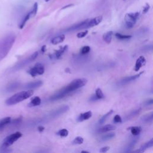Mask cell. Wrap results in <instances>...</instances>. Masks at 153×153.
<instances>
[{
	"label": "cell",
	"mask_w": 153,
	"mask_h": 153,
	"mask_svg": "<svg viewBox=\"0 0 153 153\" xmlns=\"http://www.w3.org/2000/svg\"><path fill=\"white\" fill-rule=\"evenodd\" d=\"M95 95L96 96V97L98 98V99H101L104 98V94L102 91V90L99 88H98L96 90Z\"/></svg>",
	"instance_id": "cell-32"
},
{
	"label": "cell",
	"mask_w": 153,
	"mask_h": 153,
	"mask_svg": "<svg viewBox=\"0 0 153 153\" xmlns=\"http://www.w3.org/2000/svg\"><path fill=\"white\" fill-rule=\"evenodd\" d=\"M152 113L145 114L141 118L142 121L145 123H151L152 121Z\"/></svg>",
	"instance_id": "cell-25"
},
{
	"label": "cell",
	"mask_w": 153,
	"mask_h": 153,
	"mask_svg": "<svg viewBox=\"0 0 153 153\" xmlns=\"http://www.w3.org/2000/svg\"><path fill=\"white\" fill-rule=\"evenodd\" d=\"M115 136V133H109L106 135H103L102 136H101L100 138V141H106L109 140H111L112 138H113Z\"/></svg>",
	"instance_id": "cell-26"
},
{
	"label": "cell",
	"mask_w": 153,
	"mask_h": 153,
	"mask_svg": "<svg viewBox=\"0 0 153 153\" xmlns=\"http://www.w3.org/2000/svg\"><path fill=\"white\" fill-rule=\"evenodd\" d=\"M109 150H110V147H105L100 148L99 151L100 152H107Z\"/></svg>",
	"instance_id": "cell-38"
},
{
	"label": "cell",
	"mask_w": 153,
	"mask_h": 153,
	"mask_svg": "<svg viewBox=\"0 0 153 153\" xmlns=\"http://www.w3.org/2000/svg\"><path fill=\"white\" fill-rule=\"evenodd\" d=\"M68 134H69L68 130L66 129H61L57 132V135L61 137H67L68 135Z\"/></svg>",
	"instance_id": "cell-30"
},
{
	"label": "cell",
	"mask_w": 153,
	"mask_h": 153,
	"mask_svg": "<svg viewBox=\"0 0 153 153\" xmlns=\"http://www.w3.org/2000/svg\"><path fill=\"white\" fill-rule=\"evenodd\" d=\"M131 133L133 136H137L139 135L141 132L142 129L140 126H133L130 128Z\"/></svg>",
	"instance_id": "cell-24"
},
{
	"label": "cell",
	"mask_w": 153,
	"mask_h": 153,
	"mask_svg": "<svg viewBox=\"0 0 153 153\" xmlns=\"http://www.w3.org/2000/svg\"><path fill=\"white\" fill-rule=\"evenodd\" d=\"M50 1V0H45V1L46 2H48V1Z\"/></svg>",
	"instance_id": "cell-45"
},
{
	"label": "cell",
	"mask_w": 153,
	"mask_h": 153,
	"mask_svg": "<svg viewBox=\"0 0 153 153\" xmlns=\"http://www.w3.org/2000/svg\"><path fill=\"white\" fill-rule=\"evenodd\" d=\"M87 22H88V20H86L78 24L74 25L73 26L68 28L67 30V31H72L77 30H80V29H82V28H86V26Z\"/></svg>",
	"instance_id": "cell-14"
},
{
	"label": "cell",
	"mask_w": 153,
	"mask_h": 153,
	"mask_svg": "<svg viewBox=\"0 0 153 153\" xmlns=\"http://www.w3.org/2000/svg\"><path fill=\"white\" fill-rule=\"evenodd\" d=\"M45 68L43 65L40 63H37L35 66L28 71V73L30 74L32 77H34L37 75H42L44 73Z\"/></svg>",
	"instance_id": "cell-7"
},
{
	"label": "cell",
	"mask_w": 153,
	"mask_h": 153,
	"mask_svg": "<svg viewBox=\"0 0 153 153\" xmlns=\"http://www.w3.org/2000/svg\"><path fill=\"white\" fill-rule=\"evenodd\" d=\"M86 83L87 80L85 78L75 79L71 82L68 85L63 87L62 89L55 93L53 95L50 97V99L52 101H55L62 99L71 94L72 92H75L83 87Z\"/></svg>",
	"instance_id": "cell-1"
},
{
	"label": "cell",
	"mask_w": 153,
	"mask_h": 153,
	"mask_svg": "<svg viewBox=\"0 0 153 153\" xmlns=\"http://www.w3.org/2000/svg\"><path fill=\"white\" fill-rule=\"evenodd\" d=\"M141 111V109L139 108V109H136V110L131 111L130 113H129L127 115L125 116V117L124 118V120H125V121H128V120H131L139 114Z\"/></svg>",
	"instance_id": "cell-13"
},
{
	"label": "cell",
	"mask_w": 153,
	"mask_h": 153,
	"mask_svg": "<svg viewBox=\"0 0 153 153\" xmlns=\"http://www.w3.org/2000/svg\"><path fill=\"white\" fill-rule=\"evenodd\" d=\"M34 91L32 90H29L28 91H23L18 93L14 94V95L7 99L5 104L7 105H13L17 104L20 102L23 101L33 95Z\"/></svg>",
	"instance_id": "cell-3"
},
{
	"label": "cell",
	"mask_w": 153,
	"mask_h": 153,
	"mask_svg": "<svg viewBox=\"0 0 153 153\" xmlns=\"http://www.w3.org/2000/svg\"><path fill=\"white\" fill-rule=\"evenodd\" d=\"M69 106L68 105H64L63 106H61L60 108H59L57 110L52 111L51 113L49 115H48V117L50 118V119H53L55 117H57L61 115V114H64L65 113H66L67 111H68L69 110Z\"/></svg>",
	"instance_id": "cell-8"
},
{
	"label": "cell",
	"mask_w": 153,
	"mask_h": 153,
	"mask_svg": "<svg viewBox=\"0 0 153 153\" xmlns=\"http://www.w3.org/2000/svg\"><path fill=\"white\" fill-rule=\"evenodd\" d=\"M98 100V98L96 97V96L95 95V94H94V95H92L90 98V100L91 101H95V100Z\"/></svg>",
	"instance_id": "cell-40"
},
{
	"label": "cell",
	"mask_w": 153,
	"mask_h": 153,
	"mask_svg": "<svg viewBox=\"0 0 153 153\" xmlns=\"http://www.w3.org/2000/svg\"><path fill=\"white\" fill-rule=\"evenodd\" d=\"M84 142V139L82 137H80V136H78V137H76L75 139L74 140L73 142H72V143H73L74 144H78V145H80V144H82Z\"/></svg>",
	"instance_id": "cell-33"
},
{
	"label": "cell",
	"mask_w": 153,
	"mask_h": 153,
	"mask_svg": "<svg viewBox=\"0 0 153 153\" xmlns=\"http://www.w3.org/2000/svg\"><path fill=\"white\" fill-rule=\"evenodd\" d=\"M92 115V113L90 111L86 112L84 113L80 114L77 119V121L78 122H82L84 120H87L89 119Z\"/></svg>",
	"instance_id": "cell-15"
},
{
	"label": "cell",
	"mask_w": 153,
	"mask_h": 153,
	"mask_svg": "<svg viewBox=\"0 0 153 153\" xmlns=\"http://www.w3.org/2000/svg\"><path fill=\"white\" fill-rule=\"evenodd\" d=\"M31 18V14H30V13H28V14H26V15L25 16V17L24 18V20H22V23L20 24V26H19L20 29H22V28L25 26L26 23L27 22V21H28L29 19H30Z\"/></svg>",
	"instance_id": "cell-29"
},
{
	"label": "cell",
	"mask_w": 153,
	"mask_h": 153,
	"mask_svg": "<svg viewBox=\"0 0 153 153\" xmlns=\"http://www.w3.org/2000/svg\"><path fill=\"white\" fill-rule=\"evenodd\" d=\"M113 31H109L103 35V40L104 41H105L106 43L110 44L112 40V37H113Z\"/></svg>",
	"instance_id": "cell-23"
},
{
	"label": "cell",
	"mask_w": 153,
	"mask_h": 153,
	"mask_svg": "<svg viewBox=\"0 0 153 153\" xmlns=\"http://www.w3.org/2000/svg\"><path fill=\"white\" fill-rule=\"evenodd\" d=\"M73 5H74V4H69V5H67V6H65V7H63L62 9H63H63H67V8H68V7H72V6H73Z\"/></svg>",
	"instance_id": "cell-43"
},
{
	"label": "cell",
	"mask_w": 153,
	"mask_h": 153,
	"mask_svg": "<svg viewBox=\"0 0 153 153\" xmlns=\"http://www.w3.org/2000/svg\"><path fill=\"white\" fill-rule=\"evenodd\" d=\"M153 146V139H151L148 142H146L145 144H143L140 150H138L137 151H135V152H143L145 150L148 148H150Z\"/></svg>",
	"instance_id": "cell-16"
},
{
	"label": "cell",
	"mask_w": 153,
	"mask_h": 153,
	"mask_svg": "<svg viewBox=\"0 0 153 153\" xmlns=\"http://www.w3.org/2000/svg\"><path fill=\"white\" fill-rule=\"evenodd\" d=\"M68 46L65 45L63 47H61L59 50H56L55 52L53 55H52V57L55 58V59H60V58L62 57V56L63 55V53L66 52L67 50L68 49Z\"/></svg>",
	"instance_id": "cell-11"
},
{
	"label": "cell",
	"mask_w": 153,
	"mask_h": 153,
	"mask_svg": "<svg viewBox=\"0 0 153 153\" xmlns=\"http://www.w3.org/2000/svg\"><path fill=\"white\" fill-rule=\"evenodd\" d=\"M115 128H116V127L115 126H114V125H105V126H104L103 127H102L101 128H100L99 129V133L108 132H110V131L115 130Z\"/></svg>",
	"instance_id": "cell-19"
},
{
	"label": "cell",
	"mask_w": 153,
	"mask_h": 153,
	"mask_svg": "<svg viewBox=\"0 0 153 153\" xmlns=\"http://www.w3.org/2000/svg\"><path fill=\"white\" fill-rule=\"evenodd\" d=\"M114 121L115 123H121L122 122V119L119 115H116L114 117Z\"/></svg>",
	"instance_id": "cell-36"
},
{
	"label": "cell",
	"mask_w": 153,
	"mask_h": 153,
	"mask_svg": "<svg viewBox=\"0 0 153 153\" xmlns=\"http://www.w3.org/2000/svg\"><path fill=\"white\" fill-rule=\"evenodd\" d=\"M150 4H148V3H147L146 4H145V5L144 7V9H143V11H142V13H147L148 10H150Z\"/></svg>",
	"instance_id": "cell-37"
},
{
	"label": "cell",
	"mask_w": 153,
	"mask_h": 153,
	"mask_svg": "<svg viewBox=\"0 0 153 153\" xmlns=\"http://www.w3.org/2000/svg\"><path fill=\"white\" fill-rule=\"evenodd\" d=\"M152 99H149L148 100L146 101V102H145V104H146V105H152Z\"/></svg>",
	"instance_id": "cell-39"
},
{
	"label": "cell",
	"mask_w": 153,
	"mask_h": 153,
	"mask_svg": "<svg viewBox=\"0 0 153 153\" xmlns=\"http://www.w3.org/2000/svg\"><path fill=\"white\" fill-rule=\"evenodd\" d=\"M139 16H140L139 12L130 13L126 14L125 18V20L127 27L129 28H133L135 25L136 20L138 17H139Z\"/></svg>",
	"instance_id": "cell-5"
},
{
	"label": "cell",
	"mask_w": 153,
	"mask_h": 153,
	"mask_svg": "<svg viewBox=\"0 0 153 153\" xmlns=\"http://www.w3.org/2000/svg\"><path fill=\"white\" fill-rule=\"evenodd\" d=\"M38 130L39 132H43L44 130V127H43L42 126H40L38 127Z\"/></svg>",
	"instance_id": "cell-41"
},
{
	"label": "cell",
	"mask_w": 153,
	"mask_h": 153,
	"mask_svg": "<svg viewBox=\"0 0 153 153\" xmlns=\"http://www.w3.org/2000/svg\"><path fill=\"white\" fill-rule=\"evenodd\" d=\"M41 99L38 96H35L32 98L30 102V103L28 104V106L33 107V106H37L41 104Z\"/></svg>",
	"instance_id": "cell-20"
},
{
	"label": "cell",
	"mask_w": 153,
	"mask_h": 153,
	"mask_svg": "<svg viewBox=\"0 0 153 153\" xmlns=\"http://www.w3.org/2000/svg\"><path fill=\"white\" fill-rule=\"evenodd\" d=\"M103 18L102 16H99L98 17L94 18L91 20H88V22H87V23L86 24V28H92L93 26H97L98 25H99L102 21Z\"/></svg>",
	"instance_id": "cell-9"
},
{
	"label": "cell",
	"mask_w": 153,
	"mask_h": 153,
	"mask_svg": "<svg viewBox=\"0 0 153 153\" xmlns=\"http://www.w3.org/2000/svg\"><path fill=\"white\" fill-rule=\"evenodd\" d=\"M115 37L119 40H127L130 38H132V36L129 35H123L120 33H116L115 34Z\"/></svg>",
	"instance_id": "cell-28"
},
{
	"label": "cell",
	"mask_w": 153,
	"mask_h": 153,
	"mask_svg": "<svg viewBox=\"0 0 153 153\" xmlns=\"http://www.w3.org/2000/svg\"><path fill=\"white\" fill-rule=\"evenodd\" d=\"M90 51V47L89 46H84L81 49L80 52L82 55H86Z\"/></svg>",
	"instance_id": "cell-34"
},
{
	"label": "cell",
	"mask_w": 153,
	"mask_h": 153,
	"mask_svg": "<svg viewBox=\"0 0 153 153\" xmlns=\"http://www.w3.org/2000/svg\"><path fill=\"white\" fill-rule=\"evenodd\" d=\"M82 152H89L88 151H82Z\"/></svg>",
	"instance_id": "cell-44"
},
{
	"label": "cell",
	"mask_w": 153,
	"mask_h": 153,
	"mask_svg": "<svg viewBox=\"0 0 153 153\" xmlns=\"http://www.w3.org/2000/svg\"><path fill=\"white\" fill-rule=\"evenodd\" d=\"M42 84V82L41 81H36L34 82H31L26 84L25 86V88L26 89H35L38 88Z\"/></svg>",
	"instance_id": "cell-18"
},
{
	"label": "cell",
	"mask_w": 153,
	"mask_h": 153,
	"mask_svg": "<svg viewBox=\"0 0 153 153\" xmlns=\"http://www.w3.org/2000/svg\"><path fill=\"white\" fill-rule=\"evenodd\" d=\"M46 45H44L43 46H42L41 47V52L42 53H44L46 51Z\"/></svg>",
	"instance_id": "cell-42"
},
{
	"label": "cell",
	"mask_w": 153,
	"mask_h": 153,
	"mask_svg": "<svg viewBox=\"0 0 153 153\" xmlns=\"http://www.w3.org/2000/svg\"><path fill=\"white\" fill-rule=\"evenodd\" d=\"M38 55V52H35V53H34L31 56L28 57V58H26V59H25V60L22 61L20 62L19 63H18V64H16V66H14V68H13V70L14 71H18L21 68H22L26 66V65L29 64L30 63H31V62L34 61L36 58L37 57Z\"/></svg>",
	"instance_id": "cell-6"
},
{
	"label": "cell",
	"mask_w": 153,
	"mask_h": 153,
	"mask_svg": "<svg viewBox=\"0 0 153 153\" xmlns=\"http://www.w3.org/2000/svg\"><path fill=\"white\" fill-rule=\"evenodd\" d=\"M142 73H143V72H140V74H138L124 78L119 82V84H120V85H125V84H127V83H130L131 82L134 81V80H135L137 78H139Z\"/></svg>",
	"instance_id": "cell-10"
},
{
	"label": "cell",
	"mask_w": 153,
	"mask_h": 153,
	"mask_svg": "<svg viewBox=\"0 0 153 153\" xmlns=\"http://www.w3.org/2000/svg\"><path fill=\"white\" fill-rule=\"evenodd\" d=\"M87 33H88V31H83V32H79L78 34H77V37L78 38H83V37H84L87 34Z\"/></svg>",
	"instance_id": "cell-35"
},
{
	"label": "cell",
	"mask_w": 153,
	"mask_h": 153,
	"mask_svg": "<svg viewBox=\"0 0 153 153\" xmlns=\"http://www.w3.org/2000/svg\"><path fill=\"white\" fill-rule=\"evenodd\" d=\"M37 11H38V4H37V3H35L33 6L32 10L30 11L31 18L35 16V15L37 13Z\"/></svg>",
	"instance_id": "cell-31"
},
{
	"label": "cell",
	"mask_w": 153,
	"mask_h": 153,
	"mask_svg": "<svg viewBox=\"0 0 153 153\" xmlns=\"http://www.w3.org/2000/svg\"><path fill=\"white\" fill-rule=\"evenodd\" d=\"M113 113V110H110L109 112H108L106 114H105L104 116H102V117L100 120H99V124L102 125V124H103L105 123V121L106 120V119L110 117Z\"/></svg>",
	"instance_id": "cell-27"
},
{
	"label": "cell",
	"mask_w": 153,
	"mask_h": 153,
	"mask_svg": "<svg viewBox=\"0 0 153 153\" xmlns=\"http://www.w3.org/2000/svg\"><path fill=\"white\" fill-rule=\"evenodd\" d=\"M16 40V36L10 34L0 41V61L8 55Z\"/></svg>",
	"instance_id": "cell-2"
},
{
	"label": "cell",
	"mask_w": 153,
	"mask_h": 153,
	"mask_svg": "<svg viewBox=\"0 0 153 153\" xmlns=\"http://www.w3.org/2000/svg\"><path fill=\"white\" fill-rule=\"evenodd\" d=\"M138 139H139V138H138L137 137L133 138V140L129 142V144L127 145V146L126 147V148H125V152H129L132 151V150H133V148L135 146L136 144L137 143Z\"/></svg>",
	"instance_id": "cell-17"
},
{
	"label": "cell",
	"mask_w": 153,
	"mask_h": 153,
	"mask_svg": "<svg viewBox=\"0 0 153 153\" xmlns=\"http://www.w3.org/2000/svg\"><path fill=\"white\" fill-rule=\"evenodd\" d=\"M65 38V36L64 34H61L57 37H56L53 38L52 40H51V42L54 45H56L57 44H59L61 42H62Z\"/></svg>",
	"instance_id": "cell-21"
},
{
	"label": "cell",
	"mask_w": 153,
	"mask_h": 153,
	"mask_svg": "<svg viewBox=\"0 0 153 153\" xmlns=\"http://www.w3.org/2000/svg\"><path fill=\"white\" fill-rule=\"evenodd\" d=\"M22 134L19 132H17L6 137L3 141V147L4 148L9 147L11 145L13 144L14 142L17 141L20 137H22Z\"/></svg>",
	"instance_id": "cell-4"
},
{
	"label": "cell",
	"mask_w": 153,
	"mask_h": 153,
	"mask_svg": "<svg viewBox=\"0 0 153 153\" xmlns=\"http://www.w3.org/2000/svg\"><path fill=\"white\" fill-rule=\"evenodd\" d=\"M10 121L11 118L9 117L0 120V131L2 130L7 125H8V124L10 123Z\"/></svg>",
	"instance_id": "cell-22"
},
{
	"label": "cell",
	"mask_w": 153,
	"mask_h": 153,
	"mask_svg": "<svg viewBox=\"0 0 153 153\" xmlns=\"http://www.w3.org/2000/svg\"><path fill=\"white\" fill-rule=\"evenodd\" d=\"M146 63V59L144 56H140L138 59H137L136 62V64L135 66V71H138Z\"/></svg>",
	"instance_id": "cell-12"
}]
</instances>
